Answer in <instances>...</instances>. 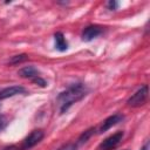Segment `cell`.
<instances>
[{
    "mask_svg": "<svg viewBox=\"0 0 150 150\" xmlns=\"http://www.w3.org/2000/svg\"><path fill=\"white\" fill-rule=\"evenodd\" d=\"M23 93H26V89L23 87H21V86H11V87H7V88H5L0 91V100H5V98L15 96L18 94H23Z\"/></svg>",
    "mask_w": 150,
    "mask_h": 150,
    "instance_id": "52a82bcc",
    "label": "cell"
},
{
    "mask_svg": "<svg viewBox=\"0 0 150 150\" xmlns=\"http://www.w3.org/2000/svg\"><path fill=\"white\" fill-rule=\"evenodd\" d=\"M32 81H33L34 83L39 84L40 87H46V84H47V83H46V81H45L43 79H41L40 76H39V77H36V79H34V80H32Z\"/></svg>",
    "mask_w": 150,
    "mask_h": 150,
    "instance_id": "4fadbf2b",
    "label": "cell"
},
{
    "mask_svg": "<svg viewBox=\"0 0 150 150\" xmlns=\"http://www.w3.org/2000/svg\"><path fill=\"white\" fill-rule=\"evenodd\" d=\"M148 149H149V143H145V145H144L141 150H148Z\"/></svg>",
    "mask_w": 150,
    "mask_h": 150,
    "instance_id": "2e32d148",
    "label": "cell"
},
{
    "mask_svg": "<svg viewBox=\"0 0 150 150\" xmlns=\"http://www.w3.org/2000/svg\"><path fill=\"white\" fill-rule=\"evenodd\" d=\"M88 93V88L83 83H74L57 96V105L60 114H64L74 103L81 101Z\"/></svg>",
    "mask_w": 150,
    "mask_h": 150,
    "instance_id": "6da1fadb",
    "label": "cell"
},
{
    "mask_svg": "<svg viewBox=\"0 0 150 150\" xmlns=\"http://www.w3.org/2000/svg\"><path fill=\"white\" fill-rule=\"evenodd\" d=\"M6 123H7V122H6V118H5L2 115H0V131H1V130L5 128Z\"/></svg>",
    "mask_w": 150,
    "mask_h": 150,
    "instance_id": "9a60e30c",
    "label": "cell"
},
{
    "mask_svg": "<svg viewBox=\"0 0 150 150\" xmlns=\"http://www.w3.org/2000/svg\"><path fill=\"white\" fill-rule=\"evenodd\" d=\"M19 75L21 77H25V79H30V80H34L36 77H39V70L34 67V66H27V67H23L19 70Z\"/></svg>",
    "mask_w": 150,
    "mask_h": 150,
    "instance_id": "ba28073f",
    "label": "cell"
},
{
    "mask_svg": "<svg viewBox=\"0 0 150 150\" xmlns=\"http://www.w3.org/2000/svg\"><path fill=\"white\" fill-rule=\"evenodd\" d=\"M76 148H77V145L75 143H67V144L60 146L57 150H76Z\"/></svg>",
    "mask_w": 150,
    "mask_h": 150,
    "instance_id": "7c38bea8",
    "label": "cell"
},
{
    "mask_svg": "<svg viewBox=\"0 0 150 150\" xmlns=\"http://www.w3.org/2000/svg\"><path fill=\"white\" fill-rule=\"evenodd\" d=\"M94 131H95V129L94 128H90V129H88V130H86L80 137H79V143H83V142H87L90 137H91V135L94 134Z\"/></svg>",
    "mask_w": 150,
    "mask_h": 150,
    "instance_id": "30bf717a",
    "label": "cell"
},
{
    "mask_svg": "<svg viewBox=\"0 0 150 150\" xmlns=\"http://www.w3.org/2000/svg\"><path fill=\"white\" fill-rule=\"evenodd\" d=\"M122 120H123V116H122L121 114H114V115L107 117V118L102 122V124H101V127H100V129H98V132L102 134V132L109 130L111 127H114V125H116L117 123L122 122Z\"/></svg>",
    "mask_w": 150,
    "mask_h": 150,
    "instance_id": "5b68a950",
    "label": "cell"
},
{
    "mask_svg": "<svg viewBox=\"0 0 150 150\" xmlns=\"http://www.w3.org/2000/svg\"><path fill=\"white\" fill-rule=\"evenodd\" d=\"M54 41H55V47H56L57 50L64 52V50L68 48V43H67V41H66V38H64V35H63L61 32L55 33V35H54Z\"/></svg>",
    "mask_w": 150,
    "mask_h": 150,
    "instance_id": "9c48e42d",
    "label": "cell"
},
{
    "mask_svg": "<svg viewBox=\"0 0 150 150\" xmlns=\"http://www.w3.org/2000/svg\"><path fill=\"white\" fill-rule=\"evenodd\" d=\"M148 93H149L148 86L144 84L143 87H141L135 94H132V95L128 98V101H127L128 105H130V107H141V105H143V104L146 102Z\"/></svg>",
    "mask_w": 150,
    "mask_h": 150,
    "instance_id": "3957f363",
    "label": "cell"
},
{
    "mask_svg": "<svg viewBox=\"0 0 150 150\" xmlns=\"http://www.w3.org/2000/svg\"><path fill=\"white\" fill-rule=\"evenodd\" d=\"M27 60V55L26 54H20V55H15L13 56L11 60H9V63L11 64H16V63H20V62H23Z\"/></svg>",
    "mask_w": 150,
    "mask_h": 150,
    "instance_id": "8fae6325",
    "label": "cell"
},
{
    "mask_svg": "<svg viewBox=\"0 0 150 150\" xmlns=\"http://www.w3.org/2000/svg\"><path fill=\"white\" fill-rule=\"evenodd\" d=\"M45 136V132L41 130V129H36V130H33L21 143L20 145V149L21 150H29L32 149L33 146H35L38 143H40L42 141Z\"/></svg>",
    "mask_w": 150,
    "mask_h": 150,
    "instance_id": "7a4b0ae2",
    "label": "cell"
},
{
    "mask_svg": "<svg viewBox=\"0 0 150 150\" xmlns=\"http://www.w3.org/2000/svg\"><path fill=\"white\" fill-rule=\"evenodd\" d=\"M108 7H109V9H116L118 7V2H116V1H109L108 2Z\"/></svg>",
    "mask_w": 150,
    "mask_h": 150,
    "instance_id": "5bb4252c",
    "label": "cell"
},
{
    "mask_svg": "<svg viewBox=\"0 0 150 150\" xmlns=\"http://www.w3.org/2000/svg\"><path fill=\"white\" fill-rule=\"evenodd\" d=\"M101 33H102V28L100 26H96V25L88 26L82 32V41H86V42L91 41L95 38H97Z\"/></svg>",
    "mask_w": 150,
    "mask_h": 150,
    "instance_id": "8992f818",
    "label": "cell"
},
{
    "mask_svg": "<svg viewBox=\"0 0 150 150\" xmlns=\"http://www.w3.org/2000/svg\"><path fill=\"white\" fill-rule=\"evenodd\" d=\"M123 138V132L122 131H117L112 135H110L109 137H107L97 148V150H111L114 148H116L120 142Z\"/></svg>",
    "mask_w": 150,
    "mask_h": 150,
    "instance_id": "277c9868",
    "label": "cell"
}]
</instances>
